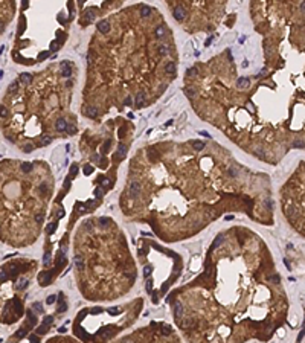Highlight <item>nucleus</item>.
<instances>
[{"label": "nucleus", "instance_id": "nucleus-1", "mask_svg": "<svg viewBox=\"0 0 305 343\" xmlns=\"http://www.w3.org/2000/svg\"><path fill=\"white\" fill-rule=\"evenodd\" d=\"M14 14V0H0V34L5 31Z\"/></svg>", "mask_w": 305, "mask_h": 343}, {"label": "nucleus", "instance_id": "nucleus-2", "mask_svg": "<svg viewBox=\"0 0 305 343\" xmlns=\"http://www.w3.org/2000/svg\"><path fill=\"white\" fill-rule=\"evenodd\" d=\"M18 168H20L21 173L31 174L32 171H34V163H31V162H21V163L18 165Z\"/></svg>", "mask_w": 305, "mask_h": 343}, {"label": "nucleus", "instance_id": "nucleus-3", "mask_svg": "<svg viewBox=\"0 0 305 343\" xmlns=\"http://www.w3.org/2000/svg\"><path fill=\"white\" fill-rule=\"evenodd\" d=\"M139 194H141V185L137 181H133L130 185V195H131V198H136Z\"/></svg>", "mask_w": 305, "mask_h": 343}, {"label": "nucleus", "instance_id": "nucleus-4", "mask_svg": "<svg viewBox=\"0 0 305 343\" xmlns=\"http://www.w3.org/2000/svg\"><path fill=\"white\" fill-rule=\"evenodd\" d=\"M18 83L23 84V85H29L32 83V75L31 73H21L20 78H18Z\"/></svg>", "mask_w": 305, "mask_h": 343}, {"label": "nucleus", "instance_id": "nucleus-5", "mask_svg": "<svg viewBox=\"0 0 305 343\" xmlns=\"http://www.w3.org/2000/svg\"><path fill=\"white\" fill-rule=\"evenodd\" d=\"M50 278H52V273H50V271H43L41 275L38 276L40 284H41V285H46V284H49Z\"/></svg>", "mask_w": 305, "mask_h": 343}, {"label": "nucleus", "instance_id": "nucleus-6", "mask_svg": "<svg viewBox=\"0 0 305 343\" xmlns=\"http://www.w3.org/2000/svg\"><path fill=\"white\" fill-rule=\"evenodd\" d=\"M61 73H63V76H70V75H72V67H70V64H69V63H66V61H64V63H61Z\"/></svg>", "mask_w": 305, "mask_h": 343}, {"label": "nucleus", "instance_id": "nucleus-7", "mask_svg": "<svg viewBox=\"0 0 305 343\" xmlns=\"http://www.w3.org/2000/svg\"><path fill=\"white\" fill-rule=\"evenodd\" d=\"M185 15H186V12H185V9L181 8V6H177L174 9V18L175 20H179V21H181L185 18Z\"/></svg>", "mask_w": 305, "mask_h": 343}, {"label": "nucleus", "instance_id": "nucleus-8", "mask_svg": "<svg viewBox=\"0 0 305 343\" xmlns=\"http://www.w3.org/2000/svg\"><path fill=\"white\" fill-rule=\"evenodd\" d=\"M28 285H29V281L26 279V278H21V279H18L17 284H15V288H17L18 291H21V290H25Z\"/></svg>", "mask_w": 305, "mask_h": 343}, {"label": "nucleus", "instance_id": "nucleus-9", "mask_svg": "<svg viewBox=\"0 0 305 343\" xmlns=\"http://www.w3.org/2000/svg\"><path fill=\"white\" fill-rule=\"evenodd\" d=\"M98 31L99 32H102V34H107V32L110 31V25H108V21H99L98 23Z\"/></svg>", "mask_w": 305, "mask_h": 343}, {"label": "nucleus", "instance_id": "nucleus-10", "mask_svg": "<svg viewBox=\"0 0 305 343\" xmlns=\"http://www.w3.org/2000/svg\"><path fill=\"white\" fill-rule=\"evenodd\" d=\"M55 128H57V131H66L67 130V122L64 119H58L57 124H55Z\"/></svg>", "mask_w": 305, "mask_h": 343}, {"label": "nucleus", "instance_id": "nucleus-11", "mask_svg": "<svg viewBox=\"0 0 305 343\" xmlns=\"http://www.w3.org/2000/svg\"><path fill=\"white\" fill-rule=\"evenodd\" d=\"M93 18H95V14L92 12V11H87V12H85V15H84V20H83L84 26H85V25H89Z\"/></svg>", "mask_w": 305, "mask_h": 343}, {"label": "nucleus", "instance_id": "nucleus-12", "mask_svg": "<svg viewBox=\"0 0 305 343\" xmlns=\"http://www.w3.org/2000/svg\"><path fill=\"white\" fill-rule=\"evenodd\" d=\"M125 153H127V147L121 143V145L117 147V153L115 154V157H124V156H125Z\"/></svg>", "mask_w": 305, "mask_h": 343}, {"label": "nucleus", "instance_id": "nucleus-13", "mask_svg": "<svg viewBox=\"0 0 305 343\" xmlns=\"http://www.w3.org/2000/svg\"><path fill=\"white\" fill-rule=\"evenodd\" d=\"M165 32H166V29H165V25H160L159 28L156 29V38H163Z\"/></svg>", "mask_w": 305, "mask_h": 343}, {"label": "nucleus", "instance_id": "nucleus-14", "mask_svg": "<svg viewBox=\"0 0 305 343\" xmlns=\"http://www.w3.org/2000/svg\"><path fill=\"white\" fill-rule=\"evenodd\" d=\"M143 104H145V93H139L137 95V98H136V105L137 107H142Z\"/></svg>", "mask_w": 305, "mask_h": 343}, {"label": "nucleus", "instance_id": "nucleus-15", "mask_svg": "<svg viewBox=\"0 0 305 343\" xmlns=\"http://www.w3.org/2000/svg\"><path fill=\"white\" fill-rule=\"evenodd\" d=\"M165 70H166V73H171V75L175 73V64L173 61H169L166 66H165Z\"/></svg>", "mask_w": 305, "mask_h": 343}, {"label": "nucleus", "instance_id": "nucleus-16", "mask_svg": "<svg viewBox=\"0 0 305 343\" xmlns=\"http://www.w3.org/2000/svg\"><path fill=\"white\" fill-rule=\"evenodd\" d=\"M174 314H175V317H181V314H183V307H181V303H177L175 305V308H174Z\"/></svg>", "mask_w": 305, "mask_h": 343}, {"label": "nucleus", "instance_id": "nucleus-17", "mask_svg": "<svg viewBox=\"0 0 305 343\" xmlns=\"http://www.w3.org/2000/svg\"><path fill=\"white\" fill-rule=\"evenodd\" d=\"M237 84L239 85V87H247V85L250 84V79L249 78H238Z\"/></svg>", "mask_w": 305, "mask_h": 343}, {"label": "nucleus", "instance_id": "nucleus-18", "mask_svg": "<svg viewBox=\"0 0 305 343\" xmlns=\"http://www.w3.org/2000/svg\"><path fill=\"white\" fill-rule=\"evenodd\" d=\"M149 14H151V8L145 6V5H143V6H141V15H142V17H148Z\"/></svg>", "mask_w": 305, "mask_h": 343}, {"label": "nucleus", "instance_id": "nucleus-19", "mask_svg": "<svg viewBox=\"0 0 305 343\" xmlns=\"http://www.w3.org/2000/svg\"><path fill=\"white\" fill-rule=\"evenodd\" d=\"M28 320H29V323H31L32 326H34V325L37 323V317H35V314H34V313H32V311H31V310H29V311H28Z\"/></svg>", "mask_w": 305, "mask_h": 343}, {"label": "nucleus", "instance_id": "nucleus-20", "mask_svg": "<svg viewBox=\"0 0 305 343\" xmlns=\"http://www.w3.org/2000/svg\"><path fill=\"white\" fill-rule=\"evenodd\" d=\"M40 142H41L43 147H46V145H49V143L52 142V137H50V136H41Z\"/></svg>", "mask_w": 305, "mask_h": 343}, {"label": "nucleus", "instance_id": "nucleus-21", "mask_svg": "<svg viewBox=\"0 0 305 343\" xmlns=\"http://www.w3.org/2000/svg\"><path fill=\"white\" fill-rule=\"evenodd\" d=\"M223 241H224V237H223V235H218V237L215 238V241H214V247H218Z\"/></svg>", "mask_w": 305, "mask_h": 343}, {"label": "nucleus", "instance_id": "nucleus-22", "mask_svg": "<svg viewBox=\"0 0 305 343\" xmlns=\"http://www.w3.org/2000/svg\"><path fill=\"white\" fill-rule=\"evenodd\" d=\"M47 191H49V186H47V183H41V185H40V192H41V194H47Z\"/></svg>", "mask_w": 305, "mask_h": 343}, {"label": "nucleus", "instance_id": "nucleus-23", "mask_svg": "<svg viewBox=\"0 0 305 343\" xmlns=\"http://www.w3.org/2000/svg\"><path fill=\"white\" fill-rule=\"evenodd\" d=\"M192 145H194V148H195V149H199V151H200V149H203V148H205V143H203V142H192Z\"/></svg>", "mask_w": 305, "mask_h": 343}, {"label": "nucleus", "instance_id": "nucleus-24", "mask_svg": "<svg viewBox=\"0 0 305 343\" xmlns=\"http://www.w3.org/2000/svg\"><path fill=\"white\" fill-rule=\"evenodd\" d=\"M85 113H87L90 117H95L96 116V110L93 108V107H89V108H87V111H85Z\"/></svg>", "mask_w": 305, "mask_h": 343}, {"label": "nucleus", "instance_id": "nucleus-25", "mask_svg": "<svg viewBox=\"0 0 305 343\" xmlns=\"http://www.w3.org/2000/svg\"><path fill=\"white\" fill-rule=\"evenodd\" d=\"M25 335H26V329L25 328H21L18 333H15V337H17V339H21V337H25Z\"/></svg>", "mask_w": 305, "mask_h": 343}, {"label": "nucleus", "instance_id": "nucleus-26", "mask_svg": "<svg viewBox=\"0 0 305 343\" xmlns=\"http://www.w3.org/2000/svg\"><path fill=\"white\" fill-rule=\"evenodd\" d=\"M159 52H160V55H166V53H168V47L162 44V46L159 47Z\"/></svg>", "mask_w": 305, "mask_h": 343}, {"label": "nucleus", "instance_id": "nucleus-27", "mask_svg": "<svg viewBox=\"0 0 305 343\" xmlns=\"http://www.w3.org/2000/svg\"><path fill=\"white\" fill-rule=\"evenodd\" d=\"M46 331H47V325H41L40 328L37 329V333H38V334H44Z\"/></svg>", "mask_w": 305, "mask_h": 343}, {"label": "nucleus", "instance_id": "nucleus-28", "mask_svg": "<svg viewBox=\"0 0 305 343\" xmlns=\"http://www.w3.org/2000/svg\"><path fill=\"white\" fill-rule=\"evenodd\" d=\"M32 149H34V145H32V143H26L25 148H23V151H25V153H29V151H32Z\"/></svg>", "mask_w": 305, "mask_h": 343}, {"label": "nucleus", "instance_id": "nucleus-29", "mask_svg": "<svg viewBox=\"0 0 305 343\" xmlns=\"http://www.w3.org/2000/svg\"><path fill=\"white\" fill-rule=\"evenodd\" d=\"M55 229H57V226H55V224H53V223H52V224H49V226L46 227L47 233H53V230H55Z\"/></svg>", "mask_w": 305, "mask_h": 343}, {"label": "nucleus", "instance_id": "nucleus-30", "mask_svg": "<svg viewBox=\"0 0 305 343\" xmlns=\"http://www.w3.org/2000/svg\"><path fill=\"white\" fill-rule=\"evenodd\" d=\"M41 221H43V213H41V212H38V213L35 215V223H37V224H40Z\"/></svg>", "mask_w": 305, "mask_h": 343}, {"label": "nucleus", "instance_id": "nucleus-31", "mask_svg": "<svg viewBox=\"0 0 305 343\" xmlns=\"http://www.w3.org/2000/svg\"><path fill=\"white\" fill-rule=\"evenodd\" d=\"M52 320H53V317H50V316H47V317H46L44 320H43V325H47V326H49V325L52 323Z\"/></svg>", "mask_w": 305, "mask_h": 343}, {"label": "nucleus", "instance_id": "nucleus-32", "mask_svg": "<svg viewBox=\"0 0 305 343\" xmlns=\"http://www.w3.org/2000/svg\"><path fill=\"white\" fill-rule=\"evenodd\" d=\"M76 173H78V166L76 165H72V168H70V175L73 177V175H76Z\"/></svg>", "mask_w": 305, "mask_h": 343}, {"label": "nucleus", "instance_id": "nucleus-33", "mask_svg": "<svg viewBox=\"0 0 305 343\" xmlns=\"http://www.w3.org/2000/svg\"><path fill=\"white\" fill-rule=\"evenodd\" d=\"M55 301H57V296H55V294H52V296H49V297H47V301H46V302L50 305V303H53Z\"/></svg>", "mask_w": 305, "mask_h": 343}, {"label": "nucleus", "instance_id": "nucleus-34", "mask_svg": "<svg viewBox=\"0 0 305 343\" xmlns=\"http://www.w3.org/2000/svg\"><path fill=\"white\" fill-rule=\"evenodd\" d=\"M197 72H199V69H197V67H191L189 70H188V73L191 75V76H194V75H197Z\"/></svg>", "mask_w": 305, "mask_h": 343}, {"label": "nucleus", "instance_id": "nucleus-35", "mask_svg": "<svg viewBox=\"0 0 305 343\" xmlns=\"http://www.w3.org/2000/svg\"><path fill=\"white\" fill-rule=\"evenodd\" d=\"M76 267H78V269H83V267H84V262H83V259L79 258V256L76 258Z\"/></svg>", "mask_w": 305, "mask_h": 343}, {"label": "nucleus", "instance_id": "nucleus-36", "mask_svg": "<svg viewBox=\"0 0 305 343\" xmlns=\"http://www.w3.org/2000/svg\"><path fill=\"white\" fill-rule=\"evenodd\" d=\"M34 308H35V311H38V313H43V307H41V303H34Z\"/></svg>", "mask_w": 305, "mask_h": 343}, {"label": "nucleus", "instance_id": "nucleus-37", "mask_svg": "<svg viewBox=\"0 0 305 343\" xmlns=\"http://www.w3.org/2000/svg\"><path fill=\"white\" fill-rule=\"evenodd\" d=\"M102 194H104V191H102V189H101V188H98V189H96V191H95V195H96V197H98V198H101V197H102Z\"/></svg>", "mask_w": 305, "mask_h": 343}, {"label": "nucleus", "instance_id": "nucleus-38", "mask_svg": "<svg viewBox=\"0 0 305 343\" xmlns=\"http://www.w3.org/2000/svg\"><path fill=\"white\" fill-rule=\"evenodd\" d=\"M66 310H67V305H66V303H61V307L58 308V313H63V311H66Z\"/></svg>", "mask_w": 305, "mask_h": 343}, {"label": "nucleus", "instance_id": "nucleus-39", "mask_svg": "<svg viewBox=\"0 0 305 343\" xmlns=\"http://www.w3.org/2000/svg\"><path fill=\"white\" fill-rule=\"evenodd\" d=\"M149 273H151V267H145V270H143V275H145V276H149Z\"/></svg>", "mask_w": 305, "mask_h": 343}, {"label": "nucleus", "instance_id": "nucleus-40", "mask_svg": "<svg viewBox=\"0 0 305 343\" xmlns=\"http://www.w3.org/2000/svg\"><path fill=\"white\" fill-rule=\"evenodd\" d=\"M101 224H102V226H107V224H108L110 221H108V218H101V221H99Z\"/></svg>", "mask_w": 305, "mask_h": 343}, {"label": "nucleus", "instance_id": "nucleus-41", "mask_svg": "<svg viewBox=\"0 0 305 343\" xmlns=\"http://www.w3.org/2000/svg\"><path fill=\"white\" fill-rule=\"evenodd\" d=\"M151 288H153V281H148V282H147V290H148L149 293H151Z\"/></svg>", "mask_w": 305, "mask_h": 343}, {"label": "nucleus", "instance_id": "nucleus-42", "mask_svg": "<svg viewBox=\"0 0 305 343\" xmlns=\"http://www.w3.org/2000/svg\"><path fill=\"white\" fill-rule=\"evenodd\" d=\"M92 171H93V169H92V168H90V166H89V165H87V166H85V168H84V174H87V175H89L90 173H92Z\"/></svg>", "mask_w": 305, "mask_h": 343}, {"label": "nucleus", "instance_id": "nucleus-43", "mask_svg": "<svg viewBox=\"0 0 305 343\" xmlns=\"http://www.w3.org/2000/svg\"><path fill=\"white\" fill-rule=\"evenodd\" d=\"M185 93L188 95V96H194V90H188V89H186V90H185Z\"/></svg>", "mask_w": 305, "mask_h": 343}, {"label": "nucleus", "instance_id": "nucleus-44", "mask_svg": "<svg viewBox=\"0 0 305 343\" xmlns=\"http://www.w3.org/2000/svg\"><path fill=\"white\" fill-rule=\"evenodd\" d=\"M101 311H102V308H95V310H92L93 314H98V313H101Z\"/></svg>", "mask_w": 305, "mask_h": 343}, {"label": "nucleus", "instance_id": "nucleus-45", "mask_svg": "<svg viewBox=\"0 0 305 343\" xmlns=\"http://www.w3.org/2000/svg\"><path fill=\"white\" fill-rule=\"evenodd\" d=\"M131 102H133V101H131V98H130V96H128V98L125 99V105H131Z\"/></svg>", "mask_w": 305, "mask_h": 343}, {"label": "nucleus", "instance_id": "nucleus-46", "mask_svg": "<svg viewBox=\"0 0 305 343\" xmlns=\"http://www.w3.org/2000/svg\"><path fill=\"white\" fill-rule=\"evenodd\" d=\"M50 47H52V50H57V49H58V44H57V43H52Z\"/></svg>", "mask_w": 305, "mask_h": 343}, {"label": "nucleus", "instance_id": "nucleus-47", "mask_svg": "<svg viewBox=\"0 0 305 343\" xmlns=\"http://www.w3.org/2000/svg\"><path fill=\"white\" fill-rule=\"evenodd\" d=\"M29 340H32V342H38V339H37L35 335H29Z\"/></svg>", "mask_w": 305, "mask_h": 343}, {"label": "nucleus", "instance_id": "nucleus-48", "mask_svg": "<svg viewBox=\"0 0 305 343\" xmlns=\"http://www.w3.org/2000/svg\"><path fill=\"white\" fill-rule=\"evenodd\" d=\"M229 174H231L232 177H235V175H237V173H235V169H229Z\"/></svg>", "mask_w": 305, "mask_h": 343}, {"label": "nucleus", "instance_id": "nucleus-49", "mask_svg": "<svg viewBox=\"0 0 305 343\" xmlns=\"http://www.w3.org/2000/svg\"><path fill=\"white\" fill-rule=\"evenodd\" d=\"M116 313H117L116 308H110V314H116Z\"/></svg>", "mask_w": 305, "mask_h": 343}, {"label": "nucleus", "instance_id": "nucleus-50", "mask_svg": "<svg viewBox=\"0 0 305 343\" xmlns=\"http://www.w3.org/2000/svg\"><path fill=\"white\" fill-rule=\"evenodd\" d=\"M58 331H60V333H66V326H61V328L58 329Z\"/></svg>", "mask_w": 305, "mask_h": 343}, {"label": "nucleus", "instance_id": "nucleus-51", "mask_svg": "<svg viewBox=\"0 0 305 343\" xmlns=\"http://www.w3.org/2000/svg\"><path fill=\"white\" fill-rule=\"evenodd\" d=\"M200 134H203V136H205V137H209V136H211V134H207V133H206V131H201V133H200Z\"/></svg>", "mask_w": 305, "mask_h": 343}, {"label": "nucleus", "instance_id": "nucleus-52", "mask_svg": "<svg viewBox=\"0 0 305 343\" xmlns=\"http://www.w3.org/2000/svg\"><path fill=\"white\" fill-rule=\"evenodd\" d=\"M238 2H243V0H238Z\"/></svg>", "mask_w": 305, "mask_h": 343}]
</instances>
